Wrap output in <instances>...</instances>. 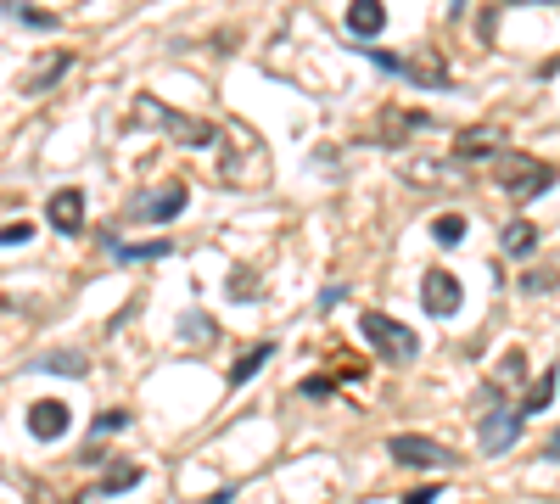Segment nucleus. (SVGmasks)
Masks as SVG:
<instances>
[{"label":"nucleus","mask_w":560,"mask_h":504,"mask_svg":"<svg viewBox=\"0 0 560 504\" xmlns=\"http://www.w3.org/2000/svg\"><path fill=\"white\" fill-rule=\"evenodd\" d=\"M135 118L140 124H152V129H163V135L180 140V146H196V152L219 140V129H213L208 118H191V112L168 107V101H157V96H135Z\"/></svg>","instance_id":"f257e3e1"},{"label":"nucleus","mask_w":560,"mask_h":504,"mask_svg":"<svg viewBox=\"0 0 560 504\" xmlns=\"http://www.w3.org/2000/svg\"><path fill=\"white\" fill-rule=\"evenodd\" d=\"M493 180L516 202H532V196H544L555 185V163H544V157H532V152H499L493 157Z\"/></svg>","instance_id":"f03ea898"},{"label":"nucleus","mask_w":560,"mask_h":504,"mask_svg":"<svg viewBox=\"0 0 560 504\" xmlns=\"http://www.w3.org/2000/svg\"><path fill=\"white\" fill-rule=\"evenodd\" d=\"M359 331H364V342H370V348L381 353V364H415L420 336L409 331V325H398L392 314H364Z\"/></svg>","instance_id":"7ed1b4c3"},{"label":"nucleus","mask_w":560,"mask_h":504,"mask_svg":"<svg viewBox=\"0 0 560 504\" xmlns=\"http://www.w3.org/2000/svg\"><path fill=\"white\" fill-rule=\"evenodd\" d=\"M460 297H465V286L448 275V269H426V275H420V308H426V314L454 320V314H460Z\"/></svg>","instance_id":"20e7f679"},{"label":"nucleus","mask_w":560,"mask_h":504,"mask_svg":"<svg viewBox=\"0 0 560 504\" xmlns=\"http://www.w3.org/2000/svg\"><path fill=\"white\" fill-rule=\"evenodd\" d=\"M73 62L79 56L68 51V45H56V51H40L34 62H28V73H23V96H45L51 84H62L73 73Z\"/></svg>","instance_id":"39448f33"},{"label":"nucleus","mask_w":560,"mask_h":504,"mask_svg":"<svg viewBox=\"0 0 560 504\" xmlns=\"http://www.w3.org/2000/svg\"><path fill=\"white\" fill-rule=\"evenodd\" d=\"M68 426H73L68 398H34V404H28V437H34V443H56Z\"/></svg>","instance_id":"423d86ee"},{"label":"nucleus","mask_w":560,"mask_h":504,"mask_svg":"<svg viewBox=\"0 0 560 504\" xmlns=\"http://www.w3.org/2000/svg\"><path fill=\"white\" fill-rule=\"evenodd\" d=\"M387 454L398 465H454V448L432 443V437H415V432H398L387 443Z\"/></svg>","instance_id":"0eeeda50"},{"label":"nucleus","mask_w":560,"mask_h":504,"mask_svg":"<svg viewBox=\"0 0 560 504\" xmlns=\"http://www.w3.org/2000/svg\"><path fill=\"white\" fill-rule=\"evenodd\" d=\"M516 437H521V409H488L482 432H476V448L482 454H504V448H516Z\"/></svg>","instance_id":"6e6552de"},{"label":"nucleus","mask_w":560,"mask_h":504,"mask_svg":"<svg viewBox=\"0 0 560 504\" xmlns=\"http://www.w3.org/2000/svg\"><path fill=\"white\" fill-rule=\"evenodd\" d=\"M185 202H191L185 180H168L163 191L140 196V202H135V219H146V224H168V219H180V213H185Z\"/></svg>","instance_id":"1a4fd4ad"},{"label":"nucleus","mask_w":560,"mask_h":504,"mask_svg":"<svg viewBox=\"0 0 560 504\" xmlns=\"http://www.w3.org/2000/svg\"><path fill=\"white\" fill-rule=\"evenodd\" d=\"M45 224L62 230V236H79V230H84V191H79V185H62V191L45 202Z\"/></svg>","instance_id":"9d476101"},{"label":"nucleus","mask_w":560,"mask_h":504,"mask_svg":"<svg viewBox=\"0 0 560 504\" xmlns=\"http://www.w3.org/2000/svg\"><path fill=\"white\" fill-rule=\"evenodd\" d=\"M342 28H348L353 40H376V34H387V6L381 0H348V12H342Z\"/></svg>","instance_id":"9b49d317"},{"label":"nucleus","mask_w":560,"mask_h":504,"mask_svg":"<svg viewBox=\"0 0 560 504\" xmlns=\"http://www.w3.org/2000/svg\"><path fill=\"white\" fill-rule=\"evenodd\" d=\"M499 146H504L499 124H476V129H465V135L454 140V157H460V163H482V157H499Z\"/></svg>","instance_id":"f8f14e48"},{"label":"nucleus","mask_w":560,"mask_h":504,"mask_svg":"<svg viewBox=\"0 0 560 504\" xmlns=\"http://www.w3.org/2000/svg\"><path fill=\"white\" fill-rule=\"evenodd\" d=\"M437 118H426V112H404V107H387L381 112V129H376V140L381 146H398V140H409L415 129H432Z\"/></svg>","instance_id":"ddd939ff"},{"label":"nucleus","mask_w":560,"mask_h":504,"mask_svg":"<svg viewBox=\"0 0 560 504\" xmlns=\"http://www.w3.org/2000/svg\"><path fill=\"white\" fill-rule=\"evenodd\" d=\"M107 252L118 258V264H152V258H168V241L157 236V241H118V236H107Z\"/></svg>","instance_id":"4468645a"},{"label":"nucleus","mask_w":560,"mask_h":504,"mask_svg":"<svg viewBox=\"0 0 560 504\" xmlns=\"http://www.w3.org/2000/svg\"><path fill=\"white\" fill-rule=\"evenodd\" d=\"M269 359H275V342H258L252 353H241V359L230 364V387H247V381L258 376V370H264Z\"/></svg>","instance_id":"2eb2a0df"},{"label":"nucleus","mask_w":560,"mask_h":504,"mask_svg":"<svg viewBox=\"0 0 560 504\" xmlns=\"http://www.w3.org/2000/svg\"><path fill=\"white\" fill-rule=\"evenodd\" d=\"M140 476H146V471H140L135 460H118V465H107V471H101L96 488L101 493H129V488H140Z\"/></svg>","instance_id":"dca6fc26"},{"label":"nucleus","mask_w":560,"mask_h":504,"mask_svg":"<svg viewBox=\"0 0 560 504\" xmlns=\"http://www.w3.org/2000/svg\"><path fill=\"white\" fill-rule=\"evenodd\" d=\"M504 252L510 258H532V247H538V224H527V219H516V224H504Z\"/></svg>","instance_id":"f3484780"},{"label":"nucleus","mask_w":560,"mask_h":504,"mask_svg":"<svg viewBox=\"0 0 560 504\" xmlns=\"http://www.w3.org/2000/svg\"><path fill=\"white\" fill-rule=\"evenodd\" d=\"M34 370H45V376H84L90 359L84 353H45V359H34Z\"/></svg>","instance_id":"a211bd4d"},{"label":"nucleus","mask_w":560,"mask_h":504,"mask_svg":"<svg viewBox=\"0 0 560 504\" xmlns=\"http://www.w3.org/2000/svg\"><path fill=\"white\" fill-rule=\"evenodd\" d=\"M555 387H560V370H544V376L532 381V392H527V404H521V415H538V409H549V404H555Z\"/></svg>","instance_id":"6ab92c4d"},{"label":"nucleus","mask_w":560,"mask_h":504,"mask_svg":"<svg viewBox=\"0 0 560 504\" xmlns=\"http://www.w3.org/2000/svg\"><path fill=\"white\" fill-rule=\"evenodd\" d=\"M510 381H516V387L527 381V353H521V348H510L499 359V376H493V387H510Z\"/></svg>","instance_id":"aec40b11"},{"label":"nucleus","mask_w":560,"mask_h":504,"mask_svg":"<svg viewBox=\"0 0 560 504\" xmlns=\"http://www.w3.org/2000/svg\"><path fill=\"white\" fill-rule=\"evenodd\" d=\"M129 426V415L124 409H107V415H96V426H90V443H107L112 432H124Z\"/></svg>","instance_id":"412c9836"},{"label":"nucleus","mask_w":560,"mask_h":504,"mask_svg":"<svg viewBox=\"0 0 560 504\" xmlns=\"http://www.w3.org/2000/svg\"><path fill=\"white\" fill-rule=\"evenodd\" d=\"M432 236H437V247H454V241H465V219L460 213H443V219L432 224Z\"/></svg>","instance_id":"4be33fe9"},{"label":"nucleus","mask_w":560,"mask_h":504,"mask_svg":"<svg viewBox=\"0 0 560 504\" xmlns=\"http://www.w3.org/2000/svg\"><path fill=\"white\" fill-rule=\"evenodd\" d=\"M180 336H185V342H196V336H202V342H213V336H219V325H213L208 314H185V320H180Z\"/></svg>","instance_id":"5701e85b"},{"label":"nucleus","mask_w":560,"mask_h":504,"mask_svg":"<svg viewBox=\"0 0 560 504\" xmlns=\"http://www.w3.org/2000/svg\"><path fill=\"white\" fill-rule=\"evenodd\" d=\"M34 241V224L17 219V224H0V247H28Z\"/></svg>","instance_id":"b1692460"},{"label":"nucleus","mask_w":560,"mask_h":504,"mask_svg":"<svg viewBox=\"0 0 560 504\" xmlns=\"http://www.w3.org/2000/svg\"><path fill=\"white\" fill-rule=\"evenodd\" d=\"M12 17H17V23H28V28H56V17L40 12V6H12Z\"/></svg>","instance_id":"393cba45"},{"label":"nucleus","mask_w":560,"mask_h":504,"mask_svg":"<svg viewBox=\"0 0 560 504\" xmlns=\"http://www.w3.org/2000/svg\"><path fill=\"white\" fill-rule=\"evenodd\" d=\"M555 280H560V264H549V269H532L521 286H527V292H544V286H555Z\"/></svg>","instance_id":"a878e982"},{"label":"nucleus","mask_w":560,"mask_h":504,"mask_svg":"<svg viewBox=\"0 0 560 504\" xmlns=\"http://www.w3.org/2000/svg\"><path fill=\"white\" fill-rule=\"evenodd\" d=\"M370 62H376L381 73H404V56H392V51H381V45H370Z\"/></svg>","instance_id":"bb28decb"},{"label":"nucleus","mask_w":560,"mask_h":504,"mask_svg":"<svg viewBox=\"0 0 560 504\" xmlns=\"http://www.w3.org/2000/svg\"><path fill=\"white\" fill-rule=\"evenodd\" d=\"M331 392H336L331 376H308V381H303V398H331Z\"/></svg>","instance_id":"cd10ccee"},{"label":"nucleus","mask_w":560,"mask_h":504,"mask_svg":"<svg viewBox=\"0 0 560 504\" xmlns=\"http://www.w3.org/2000/svg\"><path fill=\"white\" fill-rule=\"evenodd\" d=\"M437 493H443V488H437V482H426V488H409L398 504H437Z\"/></svg>","instance_id":"c85d7f7f"},{"label":"nucleus","mask_w":560,"mask_h":504,"mask_svg":"<svg viewBox=\"0 0 560 504\" xmlns=\"http://www.w3.org/2000/svg\"><path fill=\"white\" fill-rule=\"evenodd\" d=\"M342 297H348V286L336 280V286H325V292H320V308H336V303H342Z\"/></svg>","instance_id":"c756f323"},{"label":"nucleus","mask_w":560,"mask_h":504,"mask_svg":"<svg viewBox=\"0 0 560 504\" xmlns=\"http://www.w3.org/2000/svg\"><path fill=\"white\" fill-rule=\"evenodd\" d=\"M549 460H560V432H555V437H549Z\"/></svg>","instance_id":"7c9ffc66"},{"label":"nucleus","mask_w":560,"mask_h":504,"mask_svg":"<svg viewBox=\"0 0 560 504\" xmlns=\"http://www.w3.org/2000/svg\"><path fill=\"white\" fill-rule=\"evenodd\" d=\"M510 6H532V0H510ZM544 6H549V0H544Z\"/></svg>","instance_id":"2f4dec72"},{"label":"nucleus","mask_w":560,"mask_h":504,"mask_svg":"<svg viewBox=\"0 0 560 504\" xmlns=\"http://www.w3.org/2000/svg\"><path fill=\"white\" fill-rule=\"evenodd\" d=\"M454 6H465V0H454Z\"/></svg>","instance_id":"473e14b6"}]
</instances>
